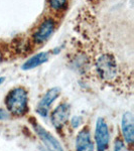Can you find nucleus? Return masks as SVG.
I'll list each match as a JSON object with an SVG mask.
<instances>
[{
	"mask_svg": "<svg viewBox=\"0 0 134 151\" xmlns=\"http://www.w3.org/2000/svg\"><path fill=\"white\" fill-rule=\"evenodd\" d=\"M71 114V106L68 103L60 104L50 115L52 123L57 130H60L64 127V125L70 119Z\"/></svg>",
	"mask_w": 134,
	"mask_h": 151,
	"instance_id": "423d86ee",
	"label": "nucleus"
},
{
	"mask_svg": "<svg viewBox=\"0 0 134 151\" xmlns=\"http://www.w3.org/2000/svg\"><path fill=\"white\" fill-rule=\"evenodd\" d=\"M4 60V57H3V52H2V50H0V64H1L2 62H3Z\"/></svg>",
	"mask_w": 134,
	"mask_h": 151,
	"instance_id": "dca6fc26",
	"label": "nucleus"
},
{
	"mask_svg": "<svg viewBox=\"0 0 134 151\" xmlns=\"http://www.w3.org/2000/svg\"><path fill=\"white\" fill-rule=\"evenodd\" d=\"M40 151H45V149H43V148H40Z\"/></svg>",
	"mask_w": 134,
	"mask_h": 151,
	"instance_id": "a211bd4d",
	"label": "nucleus"
},
{
	"mask_svg": "<svg viewBox=\"0 0 134 151\" xmlns=\"http://www.w3.org/2000/svg\"><path fill=\"white\" fill-rule=\"evenodd\" d=\"M95 70L102 81L112 83L118 78L119 67L115 57L110 52H103L95 60Z\"/></svg>",
	"mask_w": 134,
	"mask_h": 151,
	"instance_id": "f257e3e1",
	"label": "nucleus"
},
{
	"mask_svg": "<svg viewBox=\"0 0 134 151\" xmlns=\"http://www.w3.org/2000/svg\"><path fill=\"white\" fill-rule=\"evenodd\" d=\"M61 93H62V91H61V89L58 87L52 88V89L48 90L47 93L45 94V96L41 98L40 103H38L37 109H36V113L40 114L41 117H47L50 107L52 106V104L53 102L60 97Z\"/></svg>",
	"mask_w": 134,
	"mask_h": 151,
	"instance_id": "0eeeda50",
	"label": "nucleus"
},
{
	"mask_svg": "<svg viewBox=\"0 0 134 151\" xmlns=\"http://www.w3.org/2000/svg\"><path fill=\"white\" fill-rule=\"evenodd\" d=\"M4 81H5V78L0 77V86H1V84H2V83H3Z\"/></svg>",
	"mask_w": 134,
	"mask_h": 151,
	"instance_id": "f3484780",
	"label": "nucleus"
},
{
	"mask_svg": "<svg viewBox=\"0 0 134 151\" xmlns=\"http://www.w3.org/2000/svg\"><path fill=\"white\" fill-rule=\"evenodd\" d=\"M10 118V114L5 109L0 108V120H7Z\"/></svg>",
	"mask_w": 134,
	"mask_h": 151,
	"instance_id": "2eb2a0df",
	"label": "nucleus"
},
{
	"mask_svg": "<svg viewBox=\"0 0 134 151\" xmlns=\"http://www.w3.org/2000/svg\"><path fill=\"white\" fill-rule=\"evenodd\" d=\"M14 47H15L14 48H15L16 52L21 53V52H26V50H27L28 43L25 42V41H24L22 38H18L17 40L14 41Z\"/></svg>",
	"mask_w": 134,
	"mask_h": 151,
	"instance_id": "f8f14e48",
	"label": "nucleus"
},
{
	"mask_svg": "<svg viewBox=\"0 0 134 151\" xmlns=\"http://www.w3.org/2000/svg\"><path fill=\"white\" fill-rule=\"evenodd\" d=\"M113 151H128V147L126 146V143L121 138L118 137L114 142Z\"/></svg>",
	"mask_w": 134,
	"mask_h": 151,
	"instance_id": "ddd939ff",
	"label": "nucleus"
},
{
	"mask_svg": "<svg viewBox=\"0 0 134 151\" xmlns=\"http://www.w3.org/2000/svg\"><path fill=\"white\" fill-rule=\"evenodd\" d=\"M32 127L38 137L40 138V140L43 141V145L47 147L48 151H65L62 144L58 142V140H57V138L53 137V135H52L48 130H45L36 121H32Z\"/></svg>",
	"mask_w": 134,
	"mask_h": 151,
	"instance_id": "39448f33",
	"label": "nucleus"
},
{
	"mask_svg": "<svg viewBox=\"0 0 134 151\" xmlns=\"http://www.w3.org/2000/svg\"><path fill=\"white\" fill-rule=\"evenodd\" d=\"M50 55L48 52H40L36 53L33 57H31L29 60H26L22 65V70H28L31 69H35V68L38 67V65L45 64V62H48Z\"/></svg>",
	"mask_w": 134,
	"mask_h": 151,
	"instance_id": "9d476101",
	"label": "nucleus"
},
{
	"mask_svg": "<svg viewBox=\"0 0 134 151\" xmlns=\"http://www.w3.org/2000/svg\"><path fill=\"white\" fill-rule=\"evenodd\" d=\"M76 151H94V143L88 128H83L77 135L75 143Z\"/></svg>",
	"mask_w": 134,
	"mask_h": 151,
	"instance_id": "1a4fd4ad",
	"label": "nucleus"
},
{
	"mask_svg": "<svg viewBox=\"0 0 134 151\" xmlns=\"http://www.w3.org/2000/svg\"><path fill=\"white\" fill-rule=\"evenodd\" d=\"M121 131L124 142L129 146H132L134 142V118L131 112H126L123 114L121 119Z\"/></svg>",
	"mask_w": 134,
	"mask_h": 151,
	"instance_id": "6e6552de",
	"label": "nucleus"
},
{
	"mask_svg": "<svg viewBox=\"0 0 134 151\" xmlns=\"http://www.w3.org/2000/svg\"><path fill=\"white\" fill-rule=\"evenodd\" d=\"M82 123V118L80 116H74L71 119V125L73 128H77L78 126H80V124Z\"/></svg>",
	"mask_w": 134,
	"mask_h": 151,
	"instance_id": "4468645a",
	"label": "nucleus"
},
{
	"mask_svg": "<svg viewBox=\"0 0 134 151\" xmlns=\"http://www.w3.org/2000/svg\"><path fill=\"white\" fill-rule=\"evenodd\" d=\"M95 141L97 145V151H106L109 147L110 134L107 123L102 117H99L96 121L95 127Z\"/></svg>",
	"mask_w": 134,
	"mask_h": 151,
	"instance_id": "20e7f679",
	"label": "nucleus"
},
{
	"mask_svg": "<svg viewBox=\"0 0 134 151\" xmlns=\"http://www.w3.org/2000/svg\"><path fill=\"white\" fill-rule=\"evenodd\" d=\"M69 0H48V6L50 10L55 13H61L67 8Z\"/></svg>",
	"mask_w": 134,
	"mask_h": 151,
	"instance_id": "9b49d317",
	"label": "nucleus"
},
{
	"mask_svg": "<svg viewBox=\"0 0 134 151\" xmlns=\"http://www.w3.org/2000/svg\"><path fill=\"white\" fill-rule=\"evenodd\" d=\"M55 27H57V23L53 18L48 17L43 19L38 25V27H36L35 32L32 33L33 45H43L53 35V33L55 30Z\"/></svg>",
	"mask_w": 134,
	"mask_h": 151,
	"instance_id": "7ed1b4c3",
	"label": "nucleus"
},
{
	"mask_svg": "<svg viewBox=\"0 0 134 151\" xmlns=\"http://www.w3.org/2000/svg\"><path fill=\"white\" fill-rule=\"evenodd\" d=\"M4 103L10 115L23 116L28 111L27 91L22 87L14 88L6 95Z\"/></svg>",
	"mask_w": 134,
	"mask_h": 151,
	"instance_id": "f03ea898",
	"label": "nucleus"
}]
</instances>
